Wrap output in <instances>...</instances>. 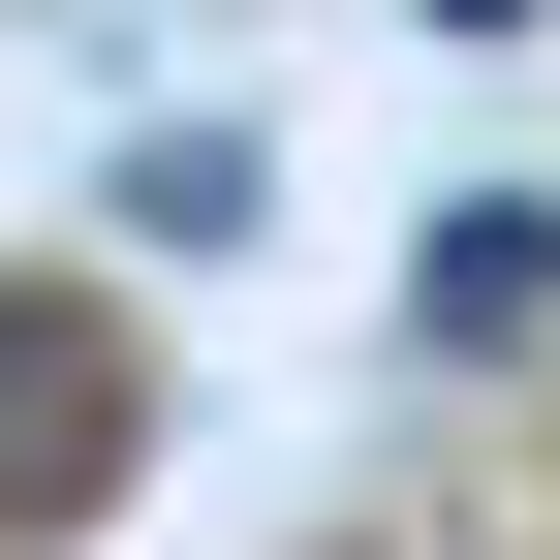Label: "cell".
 <instances>
[{"instance_id": "7a4b0ae2", "label": "cell", "mask_w": 560, "mask_h": 560, "mask_svg": "<svg viewBox=\"0 0 560 560\" xmlns=\"http://www.w3.org/2000/svg\"><path fill=\"white\" fill-rule=\"evenodd\" d=\"M125 467V374H94V312H0V499H94Z\"/></svg>"}, {"instance_id": "6da1fadb", "label": "cell", "mask_w": 560, "mask_h": 560, "mask_svg": "<svg viewBox=\"0 0 560 560\" xmlns=\"http://www.w3.org/2000/svg\"><path fill=\"white\" fill-rule=\"evenodd\" d=\"M529 312H560V187H467V219L405 249V342H436V374H499Z\"/></svg>"}]
</instances>
